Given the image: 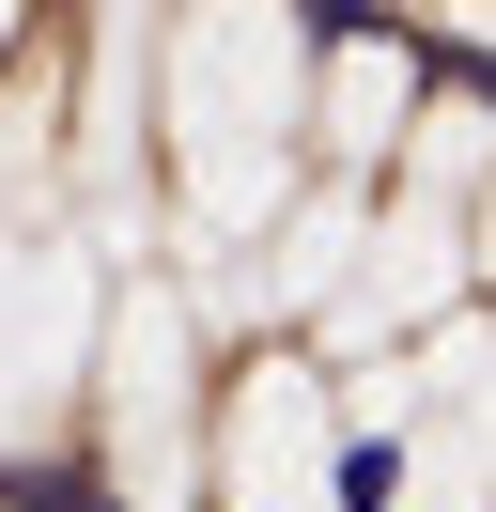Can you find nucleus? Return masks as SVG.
<instances>
[{"instance_id":"f257e3e1","label":"nucleus","mask_w":496,"mask_h":512,"mask_svg":"<svg viewBox=\"0 0 496 512\" xmlns=\"http://www.w3.org/2000/svg\"><path fill=\"white\" fill-rule=\"evenodd\" d=\"M310 78L326 47L295 16H186L155 32V109H171V187H186V233L202 249H264L295 218V140H310Z\"/></svg>"},{"instance_id":"f03ea898","label":"nucleus","mask_w":496,"mask_h":512,"mask_svg":"<svg viewBox=\"0 0 496 512\" xmlns=\"http://www.w3.org/2000/svg\"><path fill=\"white\" fill-rule=\"evenodd\" d=\"M93 419H109V481L124 512H186L217 466V419H202V311H186L171 280L109 295V357H93Z\"/></svg>"},{"instance_id":"7ed1b4c3","label":"nucleus","mask_w":496,"mask_h":512,"mask_svg":"<svg viewBox=\"0 0 496 512\" xmlns=\"http://www.w3.org/2000/svg\"><path fill=\"white\" fill-rule=\"evenodd\" d=\"M93 357H109V295L62 233H0V466L62 435L93 404Z\"/></svg>"},{"instance_id":"20e7f679","label":"nucleus","mask_w":496,"mask_h":512,"mask_svg":"<svg viewBox=\"0 0 496 512\" xmlns=\"http://www.w3.org/2000/svg\"><path fill=\"white\" fill-rule=\"evenodd\" d=\"M326 481H341V388L310 373V357H248V373L217 388L202 497L217 512H326Z\"/></svg>"},{"instance_id":"39448f33","label":"nucleus","mask_w":496,"mask_h":512,"mask_svg":"<svg viewBox=\"0 0 496 512\" xmlns=\"http://www.w3.org/2000/svg\"><path fill=\"white\" fill-rule=\"evenodd\" d=\"M357 264H372V202H357V187H310L295 218L264 233V264H248L233 311H264V326H295V311H310V326H326L341 295H357Z\"/></svg>"},{"instance_id":"423d86ee","label":"nucleus","mask_w":496,"mask_h":512,"mask_svg":"<svg viewBox=\"0 0 496 512\" xmlns=\"http://www.w3.org/2000/svg\"><path fill=\"white\" fill-rule=\"evenodd\" d=\"M403 140H419V47H388V32L326 47V156H341V187L388 171Z\"/></svg>"},{"instance_id":"0eeeda50","label":"nucleus","mask_w":496,"mask_h":512,"mask_svg":"<svg viewBox=\"0 0 496 512\" xmlns=\"http://www.w3.org/2000/svg\"><path fill=\"white\" fill-rule=\"evenodd\" d=\"M465 249H481V295H496V202H481V218H465Z\"/></svg>"},{"instance_id":"6e6552de","label":"nucleus","mask_w":496,"mask_h":512,"mask_svg":"<svg viewBox=\"0 0 496 512\" xmlns=\"http://www.w3.org/2000/svg\"><path fill=\"white\" fill-rule=\"evenodd\" d=\"M0 47H16V16H0Z\"/></svg>"}]
</instances>
